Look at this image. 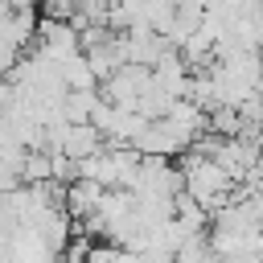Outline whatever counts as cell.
<instances>
[{"instance_id": "cell-1", "label": "cell", "mask_w": 263, "mask_h": 263, "mask_svg": "<svg viewBox=\"0 0 263 263\" xmlns=\"http://www.w3.org/2000/svg\"><path fill=\"white\" fill-rule=\"evenodd\" d=\"M177 173H181V193L189 197V201H197L205 214H218L226 201H230V189H234V181L210 160V156H201V152H185L181 156V164H177Z\"/></svg>"}, {"instance_id": "cell-6", "label": "cell", "mask_w": 263, "mask_h": 263, "mask_svg": "<svg viewBox=\"0 0 263 263\" xmlns=\"http://www.w3.org/2000/svg\"><path fill=\"white\" fill-rule=\"evenodd\" d=\"M66 263H86V259H66Z\"/></svg>"}, {"instance_id": "cell-7", "label": "cell", "mask_w": 263, "mask_h": 263, "mask_svg": "<svg viewBox=\"0 0 263 263\" xmlns=\"http://www.w3.org/2000/svg\"><path fill=\"white\" fill-rule=\"evenodd\" d=\"M259 234H263V226H259Z\"/></svg>"}, {"instance_id": "cell-4", "label": "cell", "mask_w": 263, "mask_h": 263, "mask_svg": "<svg viewBox=\"0 0 263 263\" xmlns=\"http://www.w3.org/2000/svg\"><path fill=\"white\" fill-rule=\"evenodd\" d=\"M99 107V90H66L62 95V119L66 123H90Z\"/></svg>"}, {"instance_id": "cell-3", "label": "cell", "mask_w": 263, "mask_h": 263, "mask_svg": "<svg viewBox=\"0 0 263 263\" xmlns=\"http://www.w3.org/2000/svg\"><path fill=\"white\" fill-rule=\"evenodd\" d=\"M140 156H160V160H173V156H181V152H189V140L168 123V119H152L140 136H136V144H132Z\"/></svg>"}, {"instance_id": "cell-5", "label": "cell", "mask_w": 263, "mask_h": 263, "mask_svg": "<svg viewBox=\"0 0 263 263\" xmlns=\"http://www.w3.org/2000/svg\"><path fill=\"white\" fill-rule=\"evenodd\" d=\"M0 16H8V0H0Z\"/></svg>"}, {"instance_id": "cell-2", "label": "cell", "mask_w": 263, "mask_h": 263, "mask_svg": "<svg viewBox=\"0 0 263 263\" xmlns=\"http://www.w3.org/2000/svg\"><path fill=\"white\" fill-rule=\"evenodd\" d=\"M127 193H132V197H160V201H173V197L181 193V173H177V164H168V160H160V156H140Z\"/></svg>"}]
</instances>
